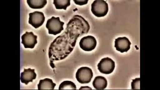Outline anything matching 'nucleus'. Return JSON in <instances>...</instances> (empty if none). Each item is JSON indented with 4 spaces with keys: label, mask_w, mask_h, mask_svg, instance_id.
<instances>
[{
    "label": "nucleus",
    "mask_w": 160,
    "mask_h": 90,
    "mask_svg": "<svg viewBox=\"0 0 160 90\" xmlns=\"http://www.w3.org/2000/svg\"><path fill=\"white\" fill-rule=\"evenodd\" d=\"M91 11L97 17H103L109 11V6L104 0H95L91 5Z\"/></svg>",
    "instance_id": "obj_1"
},
{
    "label": "nucleus",
    "mask_w": 160,
    "mask_h": 90,
    "mask_svg": "<svg viewBox=\"0 0 160 90\" xmlns=\"http://www.w3.org/2000/svg\"><path fill=\"white\" fill-rule=\"evenodd\" d=\"M64 22L60 21V18L52 17L47 22V28L49 34L56 35L60 34L64 30Z\"/></svg>",
    "instance_id": "obj_2"
},
{
    "label": "nucleus",
    "mask_w": 160,
    "mask_h": 90,
    "mask_svg": "<svg viewBox=\"0 0 160 90\" xmlns=\"http://www.w3.org/2000/svg\"><path fill=\"white\" fill-rule=\"evenodd\" d=\"M93 77L92 70L90 68L84 67L79 68L76 74V78L81 84H88L91 81Z\"/></svg>",
    "instance_id": "obj_3"
},
{
    "label": "nucleus",
    "mask_w": 160,
    "mask_h": 90,
    "mask_svg": "<svg viewBox=\"0 0 160 90\" xmlns=\"http://www.w3.org/2000/svg\"><path fill=\"white\" fill-rule=\"evenodd\" d=\"M97 66L100 72L104 74H110L114 71L115 62L110 58H105L100 61Z\"/></svg>",
    "instance_id": "obj_4"
},
{
    "label": "nucleus",
    "mask_w": 160,
    "mask_h": 90,
    "mask_svg": "<svg viewBox=\"0 0 160 90\" xmlns=\"http://www.w3.org/2000/svg\"><path fill=\"white\" fill-rule=\"evenodd\" d=\"M45 21V16L41 12H34L29 14V23L35 29L42 26Z\"/></svg>",
    "instance_id": "obj_5"
},
{
    "label": "nucleus",
    "mask_w": 160,
    "mask_h": 90,
    "mask_svg": "<svg viewBox=\"0 0 160 90\" xmlns=\"http://www.w3.org/2000/svg\"><path fill=\"white\" fill-rule=\"evenodd\" d=\"M80 47L85 51H91L95 49L97 46L96 39L92 36H88L80 40Z\"/></svg>",
    "instance_id": "obj_6"
},
{
    "label": "nucleus",
    "mask_w": 160,
    "mask_h": 90,
    "mask_svg": "<svg viewBox=\"0 0 160 90\" xmlns=\"http://www.w3.org/2000/svg\"><path fill=\"white\" fill-rule=\"evenodd\" d=\"M37 37L32 32H25L22 36V43L25 48L33 49L37 44Z\"/></svg>",
    "instance_id": "obj_7"
},
{
    "label": "nucleus",
    "mask_w": 160,
    "mask_h": 90,
    "mask_svg": "<svg viewBox=\"0 0 160 90\" xmlns=\"http://www.w3.org/2000/svg\"><path fill=\"white\" fill-rule=\"evenodd\" d=\"M131 42L126 37H119L115 40V47L118 51L122 52H127L130 49Z\"/></svg>",
    "instance_id": "obj_8"
},
{
    "label": "nucleus",
    "mask_w": 160,
    "mask_h": 90,
    "mask_svg": "<svg viewBox=\"0 0 160 90\" xmlns=\"http://www.w3.org/2000/svg\"><path fill=\"white\" fill-rule=\"evenodd\" d=\"M35 69L30 68L24 69V72L21 74V81L27 85L30 82H32L33 80L36 79L37 74L35 72Z\"/></svg>",
    "instance_id": "obj_9"
},
{
    "label": "nucleus",
    "mask_w": 160,
    "mask_h": 90,
    "mask_svg": "<svg viewBox=\"0 0 160 90\" xmlns=\"http://www.w3.org/2000/svg\"><path fill=\"white\" fill-rule=\"evenodd\" d=\"M56 84L53 82L51 79L46 78L44 80H40L38 85V90H54Z\"/></svg>",
    "instance_id": "obj_10"
},
{
    "label": "nucleus",
    "mask_w": 160,
    "mask_h": 90,
    "mask_svg": "<svg viewBox=\"0 0 160 90\" xmlns=\"http://www.w3.org/2000/svg\"><path fill=\"white\" fill-rule=\"evenodd\" d=\"M107 85V81L104 77H96L92 82V86L97 90H104L106 88Z\"/></svg>",
    "instance_id": "obj_11"
},
{
    "label": "nucleus",
    "mask_w": 160,
    "mask_h": 90,
    "mask_svg": "<svg viewBox=\"0 0 160 90\" xmlns=\"http://www.w3.org/2000/svg\"><path fill=\"white\" fill-rule=\"evenodd\" d=\"M28 4L33 9H42L47 3V0H27Z\"/></svg>",
    "instance_id": "obj_12"
},
{
    "label": "nucleus",
    "mask_w": 160,
    "mask_h": 90,
    "mask_svg": "<svg viewBox=\"0 0 160 90\" xmlns=\"http://www.w3.org/2000/svg\"><path fill=\"white\" fill-rule=\"evenodd\" d=\"M70 0H54L53 4L56 9L66 10L68 7L70 6Z\"/></svg>",
    "instance_id": "obj_13"
},
{
    "label": "nucleus",
    "mask_w": 160,
    "mask_h": 90,
    "mask_svg": "<svg viewBox=\"0 0 160 90\" xmlns=\"http://www.w3.org/2000/svg\"><path fill=\"white\" fill-rule=\"evenodd\" d=\"M76 86L74 82L70 81L62 82L59 86V90H76Z\"/></svg>",
    "instance_id": "obj_14"
},
{
    "label": "nucleus",
    "mask_w": 160,
    "mask_h": 90,
    "mask_svg": "<svg viewBox=\"0 0 160 90\" xmlns=\"http://www.w3.org/2000/svg\"><path fill=\"white\" fill-rule=\"evenodd\" d=\"M131 88L132 90H140V78H136L132 80Z\"/></svg>",
    "instance_id": "obj_15"
},
{
    "label": "nucleus",
    "mask_w": 160,
    "mask_h": 90,
    "mask_svg": "<svg viewBox=\"0 0 160 90\" xmlns=\"http://www.w3.org/2000/svg\"><path fill=\"white\" fill-rule=\"evenodd\" d=\"M75 4L79 6L86 5L88 2V0H74Z\"/></svg>",
    "instance_id": "obj_16"
},
{
    "label": "nucleus",
    "mask_w": 160,
    "mask_h": 90,
    "mask_svg": "<svg viewBox=\"0 0 160 90\" xmlns=\"http://www.w3.org/2000/svg\"><path fill=\"white\" fill-rule=\"evenodd\" d=\"M92 90L91 88L89 87H82L80 88V90Z\"/></svg>",
    "instance_id": "obj_17"
}]
</instances>
